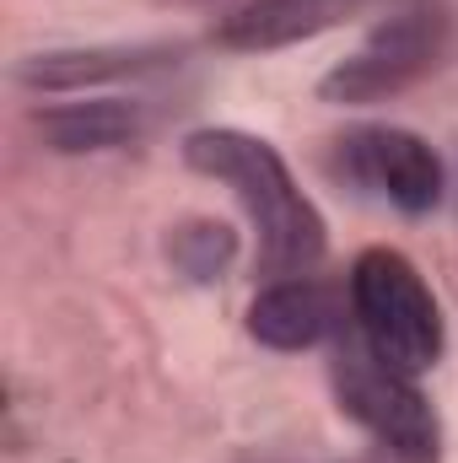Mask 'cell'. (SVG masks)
Masks as SVG:
<instances>
[{
    "label": "cell",
    "instance_id": "8fae6325",
    "mask_svg": "<svg viewBox=\"0 0 458 463\" xmlns=\"http://www.w3.org/2000/svg\"><path fill=\"white\" fill-rule=\"evenodd\" d=\"M448 194H453V205H458V162H453V178H448Z\"/></svg>",
    "mask_w": 458,
    "mask_h": 463
},
{
    "label": "cell",
    "instance_id": "8992f818",
    "mask_svg": "<svg viewBox=\"0 0 458 463\" xmlns=\"http://www.w3.org/2000/svg\"><path fill=\"white\" fill-rule=\"evenodd\" d=\"M184 49L178 43H81V49H43L16 60V87L60 98V92H87L103 81H135V76H157L167 65H178Z\"/></svg>",
    "mask_w": 458,
    "mask_h": 463
},
{
    "label": "cell",
    "instance_id": "ba28073f",
    "mask_svg": "<svg viewBox=\"0 0 458 463\" xmlns=\"http://www.w3.org/2000/svg\"><path fill=\"white\" fill-rule=\"evenodd\" d=\"M33 129L54 156H98L135 146L146 135V114L124 98H76V103H43L33 114Z\"/></svg>",
    "mask_w": 458,
    "mask_h": 463
},
{
    "label": "cell",
    "instance_id": "7a4b0ae2",
    "mask_svg": "<svg viewBox=\"0 0 458 463\" xmlns=\"http://www.w3.org/2000/svg\"><path fill=\"white\" fill-rule=\"evenodd\" d=\"M350 318H356L361 345L405 377L432 372L448 350V324L426 275L415 269L410 253L383 248V242L361 248L350 264Z\"/></svg>",
    "mask_w": 458,
    "mask_h": 463
},
{
    "label": "cell",
    "instance_id": "52a82bcc",
    "mask_svg": "<svg viewBox=\"0 0 458 463\" xmlns=\"http://www.w3.org/2000/svg\"><path fill=\"white\" fill-rule=\"evenodd\" d=\"M335 329H340V307H335L329 286H319L308 275L270 280L248 307V335L264 350H281V355L324 345Z\"/></svg>",
    "mask_w": 458,
    "mask_h": 463
},
{
    "label": "cell",
    "instance_id": "6da1fadb",
    "mask_svg": "<svg viewBox=\"0 0 458 463\" xmlns=\"http://www.w3.org/2000/svg\"><path fill=\"white\" fill-rule=\"evenodd\" d=\"M184 162L216 184H227L232 200L243 205L248 227H253V264L259 275H308L324 248H329V227L319 216V205L302 194L297 173L286 167V156L264 140L248 135L237 124H205L184 135Z\"/></svg>",
    "mask_w": 458,
    "mask_h": 463
},
{
    "label": "cell",
    "instance_id": "3957f363",
    "mask_svg": "<svg viewBox=\"0 0 458 463\" xmlns=\"http://www.w3.org/2000/svg\"><path fill=\"white\" fill-rule=\"evenodd\" d=\"M448 49H453V11L443 0H410L388 11L377 27H367V38L319 76V98L335 109L399 98L421 76H432L448 60Z\"/></svg>",
    "mask_w": 458,
    "mask_h": 463
},
{
    "label": "cell",
    "instance_id": "9c48e42d",
    "mask_svg": "<svg viewBox=\"0 0 458 463\" xmlns=\"http://www.w3.org/2000/svg\"><path fill=\"white\" fill-rule=\"evenodd\" d=\"M340 22V0H243L216 22V43L232 54H270L319 38Z\"/></svg>",
    "mask_w": 458,
    "mask_h": 463
},
{
    "label": "cell",
    "instance_id": "5b68a950",
    "mask_svg": "<svg viewBox=\"0 0 458 463\" xmlns=\"http://www.w3.org/2000/svg\"><path fill=\"white\" fill-rule=\"evenodd\" d=\"M335 173L399 216H426L448 200V162L399 124H356L335 140Z\"/></svg>",
    "mask_w": 458,
    "mask_h": 463
},
{
    "label": "cell",
    "instance_id": "30bf717a",
    "mask_svg": "<svg viewBox=\"0 0 458 463\" xmlns=\"http://www.w3.org/2000/svg\"><path fill=\"white\" fill-rule=\"evenodd\" d=\"M167 259L195 286H211V280L227 275L232 259H237V232L227 222H216V216H189V222H178L173 237H167Z\"/></svg>",
    "mask_w": 458,
    "mask_h": 463
},
{
    "label": "cell",
    "instance_id": "277c9868",
    "mask_svg": "<svg viewBox=\"0 0 458 463\" xmlns=\"http://www.w3.org/2000/svg\"><path fill=\"white\" fill-rule=\"evenodd\" d=\"M329 383H335L340 415H350L394 463L443 458V420H437L432 399L415 388V377L383 366L361 340L329 361Z\"/></svg>",
    "mask_w": 458,
    "mask_h": 463
}]
</instances>
